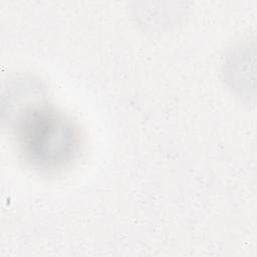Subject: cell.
Here are the masks:
<instances>
[{"mask_svg":"<svg viewBox=\"0 0 257 257\" xmlns=\"http://www.w3.org/2000/svg\"><path fill=\"white\" fill-rule=\"evenodd\" d=\"M15 128L21 153L38 169H60L78 153L77 127L65 115L38 101L21 107Z\"/></svg>","mask_w":257,"mask_h":257,"instance_id":"cell-1","label":"cell"}]
</instances>
